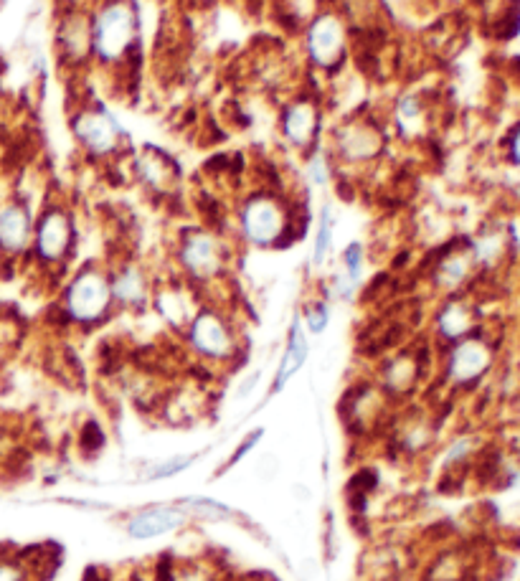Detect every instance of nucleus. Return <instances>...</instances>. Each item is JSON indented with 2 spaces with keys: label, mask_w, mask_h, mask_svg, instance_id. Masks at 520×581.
<instances>
[{
  "label": "nucleus",
  "mask_w": 520,
  "mask_h": 581,
  "mask_svg": "<svg viewBox=\"0 0 520 581\" xmlns=\"http://www.w3.org/2000/svg\"><path fill=\"white\" fill-rule=\"evenodd\" d=\"M0 581H26V566L16 559L0 556Z\"/></svg>",
  "instance_id": "obj_24"
},
{
  "label": "nucleus",
  "mask_w": 520,
  "mask_h": 581,
  "mask_svg": "<svg viewBox=\"0 0 520 581\" xmlns=\"http://www.w3.org/2000/svg\"><path fill=\"white\" fill-rule=\"evenodd\" d=\"M343 262H345V277H348V282L356 287L358 280H361V264H363L361 244H351V247L345 249Z\"/></svg>",
  "instance_id": "obj_21"
},
{
  "label": "nucleus",
  "mask_w": 520,
  "mask_h": 581,
  "mask_svg": "<svg viewBox=\"0 0 520 581\" xmlns=\"http://www.w3.org/2000/svg\"><path fill=\"white\" fill-rule=\"evenodd\" d=\"M188 340H191L193 351L214 358V361H224L236 351L231 328L221 315L211 313V310L196 313V318L188 325Z\"/></svg>",
  "instance_id": "obj_4"
},
{
  "label": "nucleus",
  "mask_w": 520,
  "mask_h": 581,
  "mask_svg": "<svg viewBox=\"0 0 520 581\" xmlns=\"http://www.w3.org/2000/svg\"><path fill=\"white\" fill-rule=\"evenodd\" d=\"M416 379V363L411 358H396L394 363H389L384 373L386 389L389 391H409L411 384Z\"/></svg>",
  "instance_id": "obj_18"
},
{
  "label": "nucleus",
  "mask_w": 520,
  "mask_h": 581,
  "mask_svg": "<svg viewBox=\"0 0 520 581\" xmlns=\"http://www.w3.org/2000/svg\"><path fill=\"white\" fill-rule=\"evenodd\" d=\"M181 264L188 275L196 280H211L221 272V247L214 236L206 231L186 236L181 244Z\"/></svg>",
  "instance_id": "obj_5"
},
{
  "label": "nucleus",
  "mask_w": 520,
  "mask_h": 581,
  "mask_svg": "<svg viewBox=\"0 0 520 581\" xmlns=\"http://www.w3.org/2000/svg\"><path fill=\"white\" fill-rule=\"evenodd\" d=\"M330 242H333V216H330V209H323V216H320V229H318V239H315V252H312V264L320 267L328 257Z\"/></svg>",
  "instance_id": "obj_20"
},
{
  "label": "nucleus",
  "mask_w": 520,
  "mask_h": 581,
  "mask_svg": "<svg viewBox=\"0 0 520 581\" xmlns=\"http://www.w3.org/2000/svg\"><path fill=\"white\" fill-rule=\"evenodd\" d=\"M112 297L125 307H143L148 300V280H145L143 269H120V275L112 280Z\"/></svg>",
  "instance_id": "obj_14"
},
{
  "label": "nucleus",
  "mask_w": 520,
  "mask_h": 581,
  "mask_svg": "<svg viewBox=\"0 0 520 581\" xmlns=\"http://www.w3.org/2000/svg\"><path fill=\"white\" fill-rule=\"evenodd\" d=\"M437 328L447 340H460L472 328L470 307L462 305V302H449V305H444V310L437 318Z\"/></svg>",
  "instance_id": "obj_16"
},
{
  "label": "nucleus",
  "mask_w": 520,
  "mask_h": 581,
  "mask_svg": "<svg viewBox=\"0 0 520 581\" xmlns=\"http://www.w3.org/2000/svg\"><path fill=\"white\" fill-rule=\"evenodd\" d=\"M467 272H470V257L465 254H455V257H447L437 269V282L447 290H455L465 282Z\"/></svg>",
  "instance_id": "obj_17"
},
{
  "label": "nucleus",
  "mask_w": 520,
  "mask_h": 581,
  "mask_svg": "<svg viewBox=\"0 0 520 581\" xmlns=\"http://www.w3.org/2000/svg\"><path fill=\"white\" fill-rule=\"evenodd\" d=\"M285 226V209L269 196H254L241 209V231L257 247H274L285 234Z\"/></svg>",
  "instance_id": "obj_3"
},
{
  "label": "nucleus",
  "mask_w": 520,
  "mask_h": 581,
  "mask_svg": "<svg viewBox=\"0 0 520 581\" xmlns=\"http://www.w3.org/2000/svg\"><path fill=\"white\" fill-rule=\"evenodd\" d=\"M307 49L320 66H333L345 49V28L340 18L330 16V13L315 18V23L307 31Z\"/></svg>",
  "instance_id": "obj_9"
},
{
  "label": "nucleus",
  "mask_w": 520,
  "mask_h": 581,
  "mask_svg": "<svg viewBox=\"0 0 520 581\" xmlns=\"http://www.w3.org/2000/svg\"><path fill=\"white\" fill-rule=\"evenodd\" d=\"M137 39V13L127 0H112L92 23V51L102 61H117Z\"/></svg>",
  "instance_id": "obj_1"
},
{
  "label": "nucleus",
  "mask_w": 520,
  "mask_h": 581,
  "mask_svg": "<svg viewBox=\"0 0 520 581\" xmlns=\"http://www.w3.org/2000/svg\"><path fill=\"white\" fill-rule=\"evenodd\" d=\"M328 318H330V313L323 302H315V305L307 307L305 320H307V328H310L312 333H323L325 325H328Z\"/></svg>",
  "instance_id": "obj_23"
},
{
  "label": "nucleus",
  "mask_w": 520,
  "mask_h": 581,
  "mask_svg": "<svg viewBox=\"0 0 520 581\" xmlns=\"http://www.w3.org/2000/svg\"><path fill=\"white\" fill-rule=\"evenodd\" d=\"M259 437H262V432H254V434H249V439H247V442L241 444V450H236V452H234V457H231V460H229V465H234V462L239 460V457H244V455H247V452L252 450V444H254V442H259Z\"/></svg>",
  "instance_id": "obj_26"
},
{
  "label": "nucleus",
  "mask_w": 520,
  "mask_h": 581,
  "mask_svg": "<svg viewBox=\"0 0 520 581\" xmlns=\"http://www.w3.org/2000/svg\"><path fill=\"white\" fill-rule=\"evenodd\" d=\"M381 150V135L368 125H348L338 132V153L348 160H368Z\"/></svg>",
  "instance_id": "obj_12"
},
{
  "label": "nucleus",
  "mask_w": 520,
  "mask_h": 581,
  "mask_svg": "<svg viewBox=\"0 0 520 581\" xmlns=\"http://www.w3.org/2000/svg\"><path fill=\"white\" fill-rule=\"evenodd\" d=\"M112 300V282L97 269H84L66 290L64 307L74 323L92 325L110 313Z\"/></svg>",
  "instance_id": "obj_2"
},
{
  "label": "nucleus",
  "mask_w": 520,
  "mask_h": 581,
  "mask_svg": "<svg viewBox=\"0 0 520 581\" xmlns=\"http://www.w3.org/2000/svg\"><path fill=\"white\" fill-rule=\"evenodd\" d=\"M282 127H285V135L290 143H295L297 148H307L315 140V132H318V112H315L310 102H295L285 112Z\"/></svg>",
  "instance_id": "obj_13"
},
{
  "label": "nucleus",
  "mask_w": 520,
  "mask_h": 581,
  "mask_svg": "<svg viewBox=\"0 0 520 581\" xmlns=\"http://www.w3.org/2000/svg\"><path fill=\"white\" fill-rule=\"evenodd\" d=\"M33 234L31 214L21 203H8L0 209V252L21 254L28 247Z\"/></svg>",
  "instance_id": "obj_11"
},
{
  "label": "nucleus",
  "mask_w": 520,
  "mask_h": 581,
  "mask_svg": "<svg viewBox=\"0 0 520 581\" xmlns=\"http://www.w3.org/2000/svg\"><path fill=\"white\" fill-rule=\"evenodd\" d=\"M183 505H188V508H183L186 513L208 518V521H226V518H231V510L224 503H216L211 498H188L183 500Z\"/></svg>",
  "instance_id": "obj_19"
},
{
  "label": "nucleus",
  "mask_w": 520,
  "mask_h": 581,
  "mask_svg": "<svg viewBox=\"0 0 520 581\" xmlns=\"http://www.w3.org/2000/svg\"><path fill=\"white\" fill-rule=\"evenodd\" d=\"M74 135L92 155H110L120 140V127L107 112L87 110L74 122Z\"/></svg>",
  "instance_id": "obj_6"
},
{
  "label": "nucleus",
  "mask_w": 520,
  "mask_h": 581,
  "mask_svg": "<svg viewBox=\"0 0 520 581\" xmlns=\"http://www.w3.org/2000/svg\"><path fill=\"white\" fill-rule=\"evenodd\" d=\"M310 176L315 183H325L328 181V165H325V158H312L310 163Z\"/></svg>",
  "instance_id": "obj_25"
},
{
  "label": "nucleus",
  "mask_w": 520,
  "mask_h": 581,
  "mask_svg": "<svg viewBox=\"0 0 520 581\" xmlns=\"http://www.w3.org/2000/svg\"><path fill=\"white\" fill-rule=\"evenodd\" d=\"M307 351H310V348H307L305 333H302L300 323H295L290 333V346H287L285 358H282V363H280V371H277V379H274V391L285 389L287 381L300 371L302 363L307 361Z\"/></svg>",
  "instance_id": "obj_15"
},
{
  "label": "nucleus",
  "mask_w": 520,
  "mask_h": 581,
  "mask_svg": "<svg viewBox=\"0 0 520 581\" xmlns=\"http://www.w3.org/2000/svg\"><path fill=\"white\" fill-rule=\"evenodd\" d=\"M513 160L515 163H520V130H518V135L513 138Z\"/></svg>",
  "instance_id": "obj_27"
},
{
  "label": "nucleus",
  "mask_w": 520,
  "mask_h": 581,
  "mask_svg": "<svg viewBox=\"0 0 520 581\" xmlns=\"http://www.w3.org/2000/svg\"><path fill=\"white\" fill-rule=\"evenodd\" d=\"M490 361H493L490 348L482 340H460L455 351L449 353L447 376L460 386L472 384V381H477L482 373L488 371Z\"/></svg>",
  "instance_id": "obj_8"
},
{
  "label": "nucleus",
  "mask_w": 520,
  "mask_h": 581,
  "mask_svg": "<svg viewBox=\"0 0 520 581\" xmlns=\"http://www.w3.org/2000/svg\"><path fill=\"white\" fill-rule=\"evenodd\" d=\"M72 239L74 229L69 216L59 209L49 211V214L41 216L39 226H36V254L44 262H59L72 247Z\"/></svg>",
  "instance_id": "obj_7"
},
{
  "label": "nucleus",
  "mask_w": 520,
  "mask_h": 581,
  "mask_svg": "<svg viewBox=\"0 0 520 581\" xmlns=\"http://www.w3.org/2000/svg\"><path fill=\"white\" fill-rule=\"evenodd\" d=\"M188 513L183 508H168V505H160V508H148L143 513H137L130 523H127V533L137 541H148V538L165 536V533L176 531L186 523Z\"/></svg>",
  "instance_id": "obj_10"
},
{
  "label": "nucleus",
  "mask_w": 520,
  "mask_h": 581,
  "mask_svg": "<svg viewBox=\"0 0 520 581\" xmlns=\"http://www.w3.org/2000/svg\"><path fill=\"white\" fill-rule=\"evenodd\" d=\"M193 460H196V455H181V457H173V460L163 462V465H158L155 470H150V480H163V477H170L176 475V472H183L186 467L193 465Z\"/></svg>",
  "instance_id": "obj_22"
}]
</instances>
